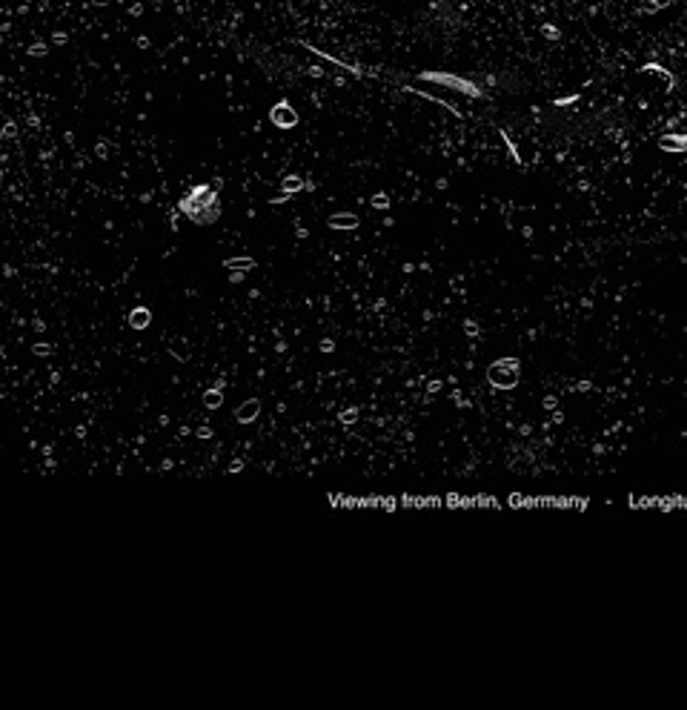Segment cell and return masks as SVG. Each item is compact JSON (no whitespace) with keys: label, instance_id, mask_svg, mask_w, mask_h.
I'll use <instances>...</instances> for the list:
<instances>
[{"label":"cell","instance_id":"1","mask_svg":"<svg viewBox=\"0 0 687 710\" xmlns=\"http://www.w3.org/2000/svg\"><path fill=\"white\" fill-rule=\"evenodd\" d=\"M181 212L189 215L195 223H212L218 218V204H215V189L210 186H195L189 195L181 201Z\"/></svg>","mask_w":687,"mask_h":710},{"label":"cell","instance_id":"2","mask_svg":"<svg viewBox=\"0 0 687 710\" xmlns=\"http://www.w3.org/2000/svg\"><path fill=\"white\" fill-rule=\"evenodd\" d=\"M490 381L495 387H513L519 381V364L516 361H499L490 369Z\"/></svg>","mask_w":687,"mask_h":710},{"label":"cell","instance_id":"3","mask_svg":"<svg viewBox=\"0 0 687 710\" xmlns=\"http://www.w3.org/2000/svg\"><path fill=\"white\" fill-rule=\"evenodd\" d=\"M269 118H273V123L275 126H281V129H290V126H295L298 123V115H295V109L290 106V103H278V106H273V112H269Z\"/></svg>","mask_w":687,"mask_h":710},{"label":"cell","instance_id":"4","mask_svg":"<svg viewBox=\"0 0 687 710\" xmlns=\"http://www.w3.org/2000/svg\"><path fill=\"white\" fill-rule=\"evenodd\" d=\"M329 227H332V230H355V227H358V218H355V215H332V218H329Z\"/></svg>","mask_w":687,"mask_h":710},{"label":"cell","instance_id":"5","mask_svg":"<svg viewBox=\"0 0 687 710\" xmlns=\"http://www.w3.org/2000/svg\"><path fill=\"white\" fill-rule=\"evenodd\" d=\"M149 310L147 306H140V310H132V315H129V324L135 327V330H147L149 327Z\"/></svg>","mask_w":687,"mask_h":710},{"label":"cell","instance_id":"6","mask_svg":"<svg viewBox=\"0 0 687 710\" xmlns=\"http://www.w3.org/2000/svg\"><path fill=\"white\" fill-rule=\"evenodd\" d=\"M258 407H261V404H258V401L252 398V401H247V404H244L241 410H238V415H235V418H238V421H241V424H247V421H252V418L258 415Z\"/></svg>","mask_w":687,"mask_h":710},{"label":"cell","instance_id":"7","mask_svg":"<svg viewBox=\"0 0 687 710\" xmlns=\"http://www.w3.org/2000/svg\"><path fill=\"white\" fill-rule=\"evenodd\" d=\"M670 3H673V0H653V3H642V9L645 12H656L659 6H670Z\"/></svg>","mask_w":687,"mask_h":710},{"label":"cell","instance_id":"8","mask_svg":"<svg viewBox=\"0 0 687 710\" xmlns=\"http://www.w3.org/2000/svg\"><path fill=\"white\" fill-rule=\"evenodd\" d=\"M301 186H303L301 178H286V181H284V189H286V192H295V189H301Z\"/></svg>","mask_w":687,"mask_h":710},{"label":"cell","instance_id":"9","mask_svg":"<svg viewBox=\"0 0 687 710\" xmlns=\"http://www.w3.org/2000/svg\"><path fill=\"white\" fill-rule=\"evenodd\" d=\"M203 401H206V407H218V404H221V393H210Z\"/></svg>","mask_w":687,"mask_h":710},{"label":"cell","instance_id":"10","mask_svg":"<svg viewBox=\"0 0 687 710\" xmlns=\"http://www.w3.org/2000/svg\"><path fill=\"white\" fill-rule=\"evenodd\" d=\"M373 204H375V206H378V209H387V198H384V195H378V198H375V201H373Z\"/></svg>","mask_w":687,"mask_h":710}]
</instances>
